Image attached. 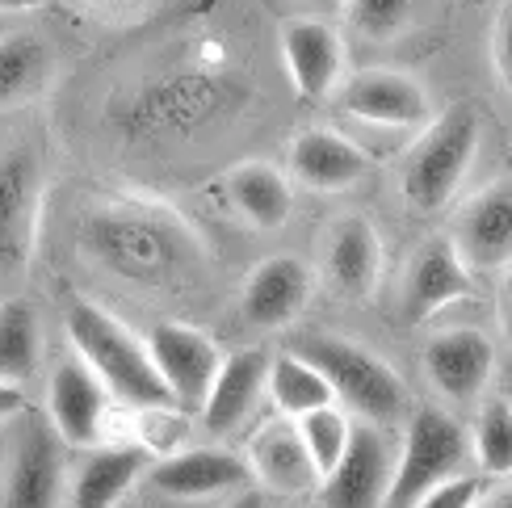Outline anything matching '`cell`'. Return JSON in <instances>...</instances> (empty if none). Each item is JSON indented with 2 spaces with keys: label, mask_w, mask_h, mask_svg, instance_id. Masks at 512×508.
Listing matches in <instances>:
<instances>
[{
  "label": "cell",
  "mask_w": 512,
  "mask_h": 508,
  "mask_svg": "<svg viewBox=\"0 0 512 508\" xmlns=\"http://www.w3.org/2000/svg\"><path fill=\"white\" fill-rule=\"evenodd\" d=\"M59 68V55L51 38L38 30H13L0 34V110H17L30 105L51 89Z\"/></svg>",
  "instance_id": "cell-23"
},
{
  "label": "cell",
  "mask_w": 512,
  "mask_h": 508,
  "mask_svg": "<svg viewBox=\"0 0 512 508\" xmlns=\"http://www.w3.org/2000/svg\"><path fill=\"white\" fill-rule=\"evenodd\" d=\"M47 173L34 147H0V282H21L34 257Z\"/></svg>",
  "instance_id": "cell-5"
},
{
  "label": "cell",
  "mask_w": 512,
  "mask_h": 508,
  "mask_svg": "<svg viewBox=\"0 0 512 508\" xmlns=\"http://www.w3.org/2000/svg\"><path fill=\"white\" fill-rule=\"evenodd\" d=\"M340 17L357 38L395 42L416 26L420 0H340Z\"/></svg>",
  "instance_id": "cell-28"
},
{
  "label": "cell",
  "mask_w": 512,
  "mask_h": 508,
  "mask_svg": "<svg viewBox=\"0 0 512 508\" xmlns=\"http://www.w3.org/2000/svg\"><path fill=\"white\" fill-rule=\"evenodd\" d=\"M277 47H282V63L294 93L311 105L336 97L340 80L349 76L345 34L328 17H311V13L286 17L282 30H277Z\"/></svg>",
  "instance_id": "cell-7"
},
{
  "label": "cell",
  "mask_w": 512,
  "mask_h": 508,
  "mask_svg": "<svg viewBox=\"0 0 512 508\" xmlns=\"http://www.w3.org/2000/svg\"><path fill=\"white\" fill-rule=\"evenodd\" d=\"M290 353H298L307 366L319 370L340 412L366 420V425H395L403 408H408L403 378L370 345L349 341V336H332V332H307L298 336Z\"/></svg>",
  "instance_id": "cell-3"
},
{
  "label": "cell",
  "mask_w": 512,
  "mask_h": 508,
  "mask_svg": "<svg viewBox=\"0 0 512 508\" xmlns=\"http://www.w3.org/2000/svg\"><path fill=\"white\" fill-rule=\"evenodd\" d=\"M42 5H47V0H0V13H34Z\"/></svg>",
  "instance_id": "cell-35"
},
{
  "label": "cell",
  "mask_w": 512,
  "mask_h": 508,
  "mask_svg": "<svg viewBox=\"0 0 512 508\" xmlns=\"http://www.w3.org/2000/svg\"><path fill=\"white\" fill-rule=\"evenodd\" d=\"M265 395L273 399L277 416H286V420H298V416H307L315 408H328L332 404V391H328L324 378H319V370L307 366L303 357L290 353V349L269 357Z\"/></svg>",
  "instance_id": "cell-26"
},
{
  "label": "cell",
  "mask_w": 512,
  "mask_h": 508,
  "mask_svg": "<svg viewBox=\"0 0 512 508\" xmlns=\"http://www.w3.org/2000/svg\"><path fill=\"white\" fill-rule=\"evenodd\" d=\"M63 328H68L76 357L101 378V387L110 391V399H122V404H131L135 412L173 408V399H168L164 383L152 370L143 336H135L118 315H110L93 299H76L63 311Z\"/></svg>",
  "instance_id": "cell-2"
},
{
  "label": "cell",
  "mask_w": 512,
  "mask_h": 508,
  "mask_svg": "<svg viewBox=\"0 0 512 508\" xmlns=\"http://www.w3.org/2000/svg\"><path fill=\"white\" fill-rule=\"evenodd\" d=\"M483 152V110L471 101H454L416 131V143L403 160V202L416 215H441L454 206L475 173Z\"/></svg>",
  "instance_id": "cell-1"
},
{
  "label": "cell",
  "mask_w": 512,
  "mask_h": 508,
  "mask_svg": "<svg viewBox=\"0 0 512 508\" xmlns=\"http://www.w3.org/2000/svg\"><path fill=\"white\" fill-rule=\"evenodd\" d=\"M340 114L378 131H420L433 118V93L403 68H357L336 89Z\"/></svg>",
  "instance_id": "cell-6"
},
{
  "label": "cell",
  "mask_w": 512,
  "mask_h": 508,
  "mask_svg": "<svg viewBox=\"0 0 512 508\" xmlns=\"http://www.w3.org/2000/svg\"><path fill=\"white\" fill-rule=\"evenodd\" d=\"M395 450L387 433L366 420H353L349 446L336 467L319 479V504L324 508H382L391 488Z\"/></svg>",
  "instance_id": "cell-11"
},
{
  "label": "cell",
  "mask_w": 512,
  "mask_h": 508,
  "mask_svg": "<svg viewBox=\"0 0 512 508\" xmlns=\"http://www.w3.org/2000/svg\"><path fill=\"white\" fill-rule=\"evenodd\" d=\"M147 357H152V370L164 383L168 399H173L177 412H198L202 399L215 383V370L223 362L219 345L210 341L206 332L189 328V324H173L164 320L143 336Z\"/></svg>",
  "instance_id": "cell-9"
},
{
  "label": "cell",
  "mask_w": 512,
  "mask_h": 508,
  "mask_svg": "<svg viewBox=\"0 0 512 508\" xmlns=\"http://www.w3.org/2000/svg\"><path fill=\"white\" fill-rule=\"evenodd\" d=\"M294 429H298V437H303L311 467L319 471V479H324V475L336 467V462H340L345 446H349L353 416L340 412L336 404H328V408H315V412H307V416H298Z\"/></svg>",
  "instance_id": "cell-29"
},
{
  "label": "cell",
  "mask_w": 512,
  "mask_h": 508,
  "mask_svg": "<svg viewBox=\"0 0 512 508\" xmlns=\"http://www.w3.org/2000/svg\"><path fill=\"white\" fill-rule=\"evenodd\" d=\"M319 269L340 299H370L382 278V236L378 223L361 210L328 219L324 244H319Z\"/></svg>",
  "instance_id": "cell-15"
},
{
  "label": "cell",
  "mask_w": 512,
  "mask_h": 508,
  "mask_svg": "<svg viewBox=\"0 0 512 508\" xmlns=\"http://www.w3.org/2000/svg\"><path fill=\"white\" fill-rule=\"evenodd\" d=\"M47 425L72 450H97L105 441V420H110V391L101 378L80 362L63 357L47 374Z\"/></svg>",
  "instance_id": "cell-10"
},
{
  "label": "cell",
  "mask_w": 512,
  "mask_h": 508,
  "mask_svg": "<svg viewBox=\"0 0 512 508\" xmlns=\"http://www.w3.org/2000/svg\"><path fill=\"white\" fill-rule=\"evenodd\" d=\"M445 236H450L454 252L475 278L504 273L512 261V181L492 177L466 202H458L454 223Z\"/></svg>",
  "instance_id": "cell-8"
},
{
  "label": "cell",
  "mask_w": 512,
  "mask_h": 508,
  "mask_svg": "<svg viewBox=\"0 0 512 508\" xmlns=\"http://www.w3.org/2000/svg\"><path fill=\"white\" fill-rule=\"evenodd\" d=\"M227 198L248 227L277 231L294 210V181L269 160H240L227 168Z\"/></svg>",
  "instance_id": "cell-21"
},
{
  "label": "cell",
  "mask_w": 512,
  "mask_h": 508,
  "mask_svg": "<svg viewBox=\"0 0 512 508\" xmlns=\"http://www.w3.org/2000/svg\"><path fill=\"white\" fill-rule=\"evenodd\" d=\"M311 294H315V269L307 265V257H298V252H269V257L252 265V273L240 286V315L252 328L277 332V328H290L307 311Z\"/></svg>",
  "instance_id": "cell-12"
},
{
  "label": "cell",
  "mask_w": 512,
  "mask_h": 508,
  "mask_svg": "<svg viewBox=\"0 0 512 508\" xmlns=\"http://www.w3.org/2000/svg\"><path fill=\"white\" fill-rule=\"evenodd\" d=\"M475 508H512V496H508V488H487V496Z\"/></svg>",
  "instance_id": "cell-34"
},
{
  "label": "cell",
  "mask_w": 512,
  "mask_h": 508,
  "mask_svg": "<svg viewBox=\"0 0 512 508\" xmlns=\"http://www.w3.org/2000/svg\"><path fill=\"white\" fill-rule=\"evenodd\" d=\"M294 5H311V0H294Z\"/></svg>",
  "instance_id": "cell-37"
},
{
  "label": "cell",
  "mask_w": 512,
  "mask_h": 508,
  "mask_svg": "<svg viewBox=\"0 0 512 508\" xmlns=\"http://www.w3.org/2000/svg\"><path fill=\"white\" fill-rule=\"evenodd\" d=\"M21 412H26V395L17 387H0V425H5V420H17Z\"/></svg>",
  "instance_id": "cell-32"
},
{
  "label": "cell",
  "mask_w": 512,
  "mask_h": 508,
  "mask_svg": "<svg viewBox=\"0 0 512 508\" xmlns=\"http://www.w3.org/2000/svg\"><path fill=\"white\" fill-rule=\"evenodd\" d=\"M424 374L441 399L475 404L496 374V341L471 324L441 328L424 341Z\"/></svg>",
  "instance_id": "cell-13"
},
{
  "label": "cell",
  "mask_w": 512,
  "mask_h": 508,
  "mask_svg": "<svg viewBox=\"0 0 512 508\" xmlns=\"http://www.w3.org/2000/svg\"><path fill=\"white\" fill-rule=\"evenodd\" d=\"M265 370H269V353L265 349H236L223 353V362L215 370V383H210L206 399H202V425L210 433H231L240 429L252 416V408L261 404L265 395Z\"/></svg>",
  "instance_id": "cell-20"
},
{
  "label": "cell",
  "mask_w": 512,
  "mask_h": 508,
  "mask_svg": "<svg viewBox=\"0 0 512 508\" xmlns=\"http://www.w3.org/2000/svg\"><path fill=\"white\" fill-rule=\"evenodd\" d=\"M97 5H105V9H122V5H131V0H97Z\"/></svg>",
  "instance_id": "cell-36"
},
{
  "label": "cell",
  "mask_w": 512,
  "mask_h": 508,
  "mask_svg": "<svg viewBox=\"0 0 512 508\" xmlns=\"http://www.w3.org/2000/svg\"><path fill=\"white\" fill-rule=\"evenodd\" d=\"M370 173V152L345 131L307 126L286 147V177L315 194H345Z\"/></svg>",
  "instance_id": "cell-16"
},
{
  "label": "cell",
  "mask_w": 512,
  "mask_h": 508,
  "mask_svg": "<svg viewBox=\"0 0 512 508\" xmlns=\"http://www.w3.org/2000/svg\"><path fill=\"white\" fill-rule=\"evenodd\" d=\"M475 282L479 278L462 265V257L454 252V244H450L445 231L424 236L412 248L408 273H403V315H408L412 324H429L433 315H441L445 307L471 299Z\"/></svg>",
  "instance_id": "cell-14"
},
{
  "label": "cell",
  "mask_w": 512,
  "mask_h": 508,
  "mask_svg": "<svg viewBox=\"0 0 512 508\" xmlns=\"http://www.w3.org/2000/svg\"><path fill=\"white\" fill-rule=\"evenodd\" d=\"M466 446H471V458L479 462L483 479H504L512 471V408L504 395L483 404L475 429L466 433Z\"/></svg>",
  "instance_id": "cell-27"
},
{
  "label": "cell",
  "mask_w": 512,
  "mask_h": 508,
  "mask_svg": "<svg viewBox=\"0 0 512 508\" xmlns=\"http://www.w3.org/2000/svg\"><path fill=\"white\" fill-rule=\"evenodd\" d=\"M487 488H492V479L466 471V475H458V479H445L441 488L424 492L412 508H475V504L487 496Z\"/></svg>",
  "instance_id": "cell-30"
},
{
  "label": "cell",
  "mask_w": 512,
  "mask_h": 508,
  "mask_svg": "<svg viewBox=\"0 0 512 508\" xmlns=\"http://www.w3.org/2000/svg\"><path fill=\"white\" fill-rule=\"evenodd\" d=\"M471 462V446H466V429L450 412L441 408H420L408 420V437L403 450L395 454L391 467V488L382 508H412L424 492L441 488L445 479L466 475Z\"/></svg>",
  "instance_id": "cell-4"
},
{
  "label": "cell",
  "mask_w": 512,
  "mask_h": 508,
  "mask_svg": "<svg viewBox=\"0 0 512 508\" xmlns=\"http://www.w3.org/2000/svg\"><path fill=\"white\" fill-rule=\"evenodd\" d=\"M492 72L504 93L508 89V0H500V9L492 17Z\"/></svg>",
  "instance_id": "cell-31"
},
{
  "label": "cell",
  "mask_w": 512,
  "mask_h": 508,
  "mask_svg": "<svg viewBox=\"0 0 512 508\" xmlns=\"http://www.w3.org/2000/svg\"><path fill=\"white\" fill-rule=\"evenodd\" d=\"M227 508H269V500H265V492H252V488H244L236 500H231Z\"/></svg>",
  "instance_id": "cell-33"
},
{
  "label": "cell",
  "mask_w": 512,
  "mask_h": 508,
  "mask_svg": "<svg viewBox=\"0 0 512 508\" xmlns=\"http://www.w3.org/2000/svg\"><path fill=\"white\" fill-rule=\"evenodd\" d=\"M244 467H248V479H256L273 496H307L319 488V471L311 467L303 437H298L294 420H286V416L265 420V425L248 437Z\"/></svg>",
  "instance_id": "cell-19"
},
{
  "label": "cell",
  "mask_w": 512,
  "mask_h": 508,
  "mask_svg": "<svg viewBox=\"0 0 512 508\" xmlns=\"http://www.w3.org/2000/svg\"><path fill=\"white\" fill-rule=\"evenodd\" d=\"M147 483L160 496L173 500H210L248 488V467L240 454L223 446H194V450H168L147 467Z\"/></svg>",
  "instance_id": "cell-17"
},
{
  "label": "cell",
  "mask_w": 512,
  "mask_h": 508,
  "mask_svg": "<svg viewBox=\"0 0 512 508\" xmlns=\"http://www.w3.org/2000/svg\"><path fill=\"white\" fill-rule=\"evenodd\" d=\"M147 462H152V450H143L139 441H114V446L101 441L76 471L72 508H114L135 488V479L147 471Z\"/></svg>",
  "instance_id": "cell-22"
},
{
  "label": "cell",
  "mask_w": 512,
  "mask_h": 508,
  "mask_svg": "<svg viewBox=\"0 0 512 508\" xmlns=\"http://www.w3.org/2000/svg\"><path fill=\"white\" fill-rule=\"evenodd\" d=\"M42 362V320L26 299H0V387H26Z\"/></svg>",
  "instance_id": "cell-25"
},
{
  "label": "cell",
  "mask_w": 512,
  "mask_h": 508,
  "mask_svg": "<svg viewBox=\"0 0 512 508\" xmlns=\"http://www.w3.org/2000/svg\"><path fill=\"white\" fill-rule=\"evenodd\" d=\"M59 496H63V441L51 433L47 420L30 416L9 454L5 508H59Z\"/></svg>",
  "instance_id": "cell-18"
},
{
  "label": "cell",
  "mask_w": 512,
  "mask_h": 508,
  "mask_svg": "<svg viewBox=\"0 0 512 508\" xmlns=\"http://www.w3.org/2000/svg\"><path fill=\"white\" fill-rule=\"evenodd\" d=\"M93 236H97L101 257L110 265H118L122 273H131V278H160L168 269V244L152 223L105 215L93 227Z\"/></svg>",
  "instance_id": "cell-24"
}]
</instances>
